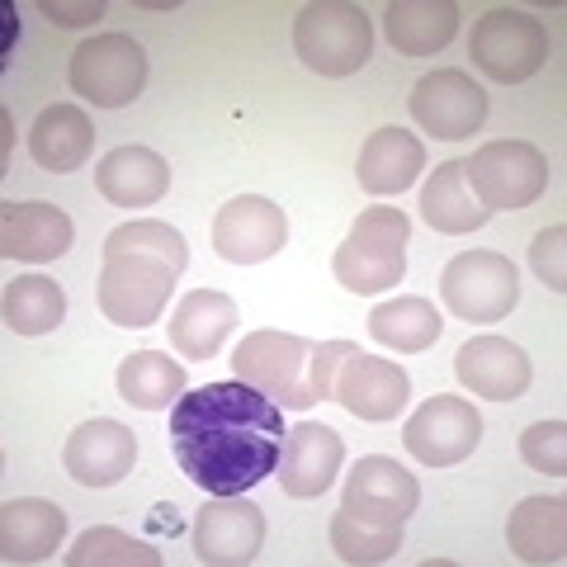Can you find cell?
Returning a JSON list of instances; mask_svg holds the SVG:
<instances>
[{"label": "cell", "instance_id": "cell-2", "mask_svg": "<svg viewBox=\"0 0 567 567\" xmlns=\"http://www.w3.org/2000/svg\"><path fill=\"white\" fill-rule=\"evenodd\" d=\"M293 52L298 62L317 76H354L369 58H374V24H369L364 6H346V0H317L303 6L293 20Z\"/></svg>", "mask_w": 567, "mask_h": 567}, {"label": "cell", "instance_id": "cell-11", "mask_svg": "<svg viewBox=\"0 0 567 567\" xmlns=\"http://www.w3.org/2000/svg\"><path fill=\"white\" fill-rule=\"evenodd\" d=\"M412 118L435 137H450V142L473 137L487 118V91L458 66L431 71L412 91Z\"/></svg>", "mask_w": 567, "mask_h": 567}, {"label": "cell", "instance_id": "cell-31", "mask_svg": "<svg viewBox=\"0 0 567 567\" xmlns=\"http://www.w3.org/2000/svg\"><path fill=\"white\" fill-rule=\"evenodd\" d=\"M331 548L341 554V563L374 567V563L398 558V548H402V525H369V520L350 516V511L341 506V511L331 516Z\"/></svg>", "mask_w": 567, "mask_h": 567}, {"label": "cell", "instance_id": "cell-38", "mask_svg": "<svg viewBox=\"0 0 567 567\" xmlns=\"http://www.w3.org/2000/svg\"><path fill=\"white\" fill-rule=\"evenodd\" d=\"M152 529H181V516H175V506H156V516H152Z\"/></svg>", "mask_w": 567, "mask_h": 567}, {"label": "cell", "instance_id": "cell-34", "mask_svg": "<svg viewBox=\"0 0 567 567\" xmlns=\"http://www.w3.org/2000/svg\"><path fill=\"white\" fill-rule=\"evenodd\" d=\"M520 458L535 473L563 477L567 473V425L563 421H539L520 435Z\"/></svg>", "mask_w": 567, "mask_h": 567}, {"label": "cell", "instance_id": "cell-20", "mask_svg": "<svg viewBox=\"0 0 567 567\" xmlns=\"http://www.w3.org/2000/svg\"><path fill=\"white\" fill-rule=\"evenodd\" d=\"M66 516L62 506L39 502V496H20V502L0 506V558L6 563H43L62 548Z\"/></svg>", "mask_w": 567, "mask_h": 567}, {"label": "cell", "instance_id": "cell-14", "mask_svg": "<svg viewBox=\"0 0 567 567\" xmlns=\"http://www.w3.org/2000/svg\"><path fill=\"white\" fill-rule=\"evenodd\" d=\"M454 374L473 398L516 402L525 398L535 369H529V354L516 341H506V336H473L454 354Z\"/></svg>", "mask_w": 567, "mask_h": 567}, {"label": "cell", "instance_id": "cell-36", "mask_svg": "<svg viewBox=\"0 0 567 567\" xmlns=\"http://www.w3.org/2000/svg\"><path fill=\"white\" fill-rule=\"evenodd\" d=\"M354 350L360 346H350V341H317V350H312V393H317V402H327L336 393V374H341V364Z\"/></svg>", "mask_w": 567, "mask_h": 567}, {"label": "cell", "instance_id": "cell-35", "mask_svg": "<svg viewBox=\"0 0 567 567\" xmlns=\"http://www.w3.org/2000/svg\"><path fill=\"white\" fill-rule=\"evenodd\" d=\"M563 246H567V227L563 223L544 227V233L535 237V246H529V265H535V275L544 279V289H554V293L567 289V256H563Z\"/></svg>", "mask_w": 567, "mask_h": 567}, {"label": "cell", "instance_id": "cell-4", "mask_svg": "<svg viewBox=\"0 0 567 567\" xmlns=\"http://www.w3.org/2000/svg\"><path fill=\"white\" fill-rule=\"evenodd\" d=\"M185 270H175L162 256H142V251H118L104 256V270L95 279L100 312L114 327H152L166 312L171 289Z\"/></svg>", "mask_w": 567, "mask_h": 567}, {"label": "cell", "instance_id": "cell-9", "mask_svg": "<svg viewBox=\"0 0 567 567\" xmlns=\"http://www.w3.org/2000/svg\"><path fill=\"white\" fill-rule=\"evenodd\" d=\"M402 445L406 454L425 468H450L483 445V416L473 412L468 398H445L435 393L431 402H421L412 421L402 425Z\"/></svg>", "mask_w": 567, "mask_h": 567}, {"label": "cell", "instance_id": "cell-21", "mask_svg": "<svg viewBox=\"0 0 567 567\" xmlns=\"http://www.w3.org/2000/svg\"><path fill=\"white\" fill-rule=\"evenodd\" d=\"M166 327H171V346L185 360H213L237 327V303L218 289H194L175 303Z\"/></svg>", "mask_w": 567, "mask_h": 567}, {"label": "cell", "instance_id": "cell-1", "mask_svg": "<svg viewBox=\"0 0 567 567\" xmlns=\"http://www.w3.org/2000/svg\"><path fill=\"white\" fill-rule=\"evenodd\" d=\"M284 412L251 383H204L171 406V450L194 487L208 496H241L270 473L284 454Z\"/></svg>", "mask_w": 567, "mask_h": 567}, {"label": "cell", "instance_id": "cell-10", "mask_svg": "<svg viewBox=\"0 0 567 567\" xmlns=\"http://www.w3.org/2000/svg\"><path fill=\"white\" fill-rule=\"evenodd\" d=\"M265 544V511L241 496H208L194 516V558L204 567H246Z\"/></svg>", "mask_w": 567, "mask_h": 567}, {"label": "cell", "instance_id": "cell-3", "mask_svg": "<svg viewBox=\"0 0 567 567\" xmlns=\"http://www.w3.org/2000/svg\"><path fill=\"white\" fill-rule=\"evenodd\" d=\"M312 350L317 341L289 331H251L233 350V374L241 383H251L256 393L284 402L289 412H308L317 402L312 393Z\"/></svg>", "mask_w": 567, "mask_h": 567}, {"label": "cell", "instance_id": "cell-37", "mask_svg": "<svg viewBox=\"0 0 567 567\" xmlns=\"http://www.w3.org/2000/svg\"><path fill=\"white\" fill-rule=\"evenodd\" d=\"M39 10L48 14V20H52V24H62V29L91 24V20H100V14H104V6H100V0H85V6H58V0H43V6H39Z\"/></svg>", "mask_w": 567, "mask_h": 567}, {"label": "cell", "instance_id": "cell-7", "mask_svg": "<svg viewBox=\"0 0 567 567\" xmlns=\"http://www.w3.org/2000/svg\"><path fill=\"white\" fill-rule=\"evenodd\" d=\"M468 58L483 76L502 81V85L529 81L548 62V29L539 20H529L525 10H511V6L487 10L483 20L473 24Z\"/></svg>", "mask_w": 567, "mask_h": 567}, {"label": "cell", "instance_id": "cell-12", "mask_svg": "<svg viewBox=\"0 0 567 567\" xmlns=\"http://www.w3.org/2000/svg\"><path fill=\"white\" fill-rule=\"evenodd\" d=\"M341 506L369 525H406L412 511L421 506V483H416V473H406L398 464V458L369 454L350 468Z\"/></svg>", "mask_w": 567, "mask_h": 567}, {"label": "cell", "instance_id": "cell-25", "mask_svg": "<svg viewBox=\"0 0 567 567\" xmlns=\"http://www.w3.org/2000/svg\"><path fill=\"white\" fill-rule=\"evenodd\" d=\"M91 147H95V128H91V118H85V110H76V104H48L29 128L33 162H39L43 171H52V175L81 171Z\"/></svg>", "mask_w": 567, "mask_h": 567}, {"label": "cell", "instance_id": "cell-26", "mask_svg": "<svg viewBox=\"0 0 567 567\" xmlns=\"http://www.w3.org/2000/svg\"><path fill=\"white\" fill-rule=\"evenodd\" d=\"M421 218L445 237H464V233H477L492 213L477 204V194L468 189V175H464V162H445L431 171V181L421 189Z\"/></svg>", "mask_w": 567, "mask_h": 567}, {"label": "cell", "instance_id": "cell-23", "mask_svg": "<svg viewBox=\"0 0 567 567\" xmlns=\"http://www.w3.org/2000/svg\"><path fill=\"white\" fill-rule=\"evenodd\" d=\"M95 185L118 208H147L171 189V166L152 147H114L95 166Z\"/></svg>", "mask_w": 567, "mask_h": 567}, {"label": "cell", "instance_id": "cell-13", "mask_svg": "<svg viewBox=\"0 0 567 567\" xmlns=\"http://www.w3.org/2000/svg\"><path fill=\"white\" fill-rule=\"evenodd\" d=\"M289 241V218L284 208L260 199V194H241V199L223 204L213 218V251L233 265H260L284 251Z\"/></svg>", "mask_w": 567, "mask_h": 567}, {"label": "cell", "instance_id": "cell-19", "mask_svg": "<svg viewBox=\"0 0 567 567\" xmlns=\"http://www.w3.org/2000/svg\"><path fill=\"white\" fill-rule=\"evenodd\" d=\"M425 171V147L416 133L406 128H379L369 133V142L360 147V189L374 194V199H388V194H402L416 185V175Z\"/></svg>", "mask_w": 567, "mask_h": 567}, {"label": "cell", "instance_id": "cell-28", "mask_svg": "<svg viewBox=\"0 0 567 567\" xmlns=\"http://www.w3.org/2000/svg\"><path fill=\"white\" fill-rule=\"evenodd\" d=\"M185 393V369L162 350H137L118 364V398L137 412H166Z\"/></svg>", "mask_w": 567, "mask_h": 567}, {"label": "cell", "instance_id": "cell-27", "mask_svg": "<svg viewBox=\"0 0 567 567\" xmlns=\"http://www.w3.org/2000/svg\"><path fill=\"white\" fill-rule=\"evenodd\" d=\"M440 331H445V322H440L431 298H421V293L388 298V303H379L374 312H369V336H374L379 346L398 350V354L431 350L440 341Z\"/></svg>", "mask_w": 567, "mask_h": 567}, {"label": "cell", "instance_id": "cell-5", "mask_svg": "<svg viewBox=\"0 0 567 567\" xmlns=\"http://www.w3.org/2000/svg\"><path fill=\"white\" fill-rule=\"evenodd\" d=\"M464 175H468V189L477 194V204L487 213H516V208H529L544 194L548 162H544L539 147L506 137V142L477 147L464 162Z\"/></svg>", "mask_w": 567, "mask_h": 567}, {"label": "cell", "instance_id": "cell-32", "mask_svg": "<svg viewBox=\"0 0 567 567\" xmlns=\"http://www.w3.org/2000/svg\"><path fill=\"white\" fill-rule=\"evenodd\" d=\"M66 567H162V554L114 525H95L66 548Z\"/></svg>", "mask_w": 567, "mask_h": 567}, {"label": "cell", "instance_id": "cell-22", "mask_svg": "<svg viewBox=\"0 0 567 567\" xmlns=\"http://www.w3.org/2000/svg\"><path fill=\"white\" fill-rule=\"evenodd\" d=\"M506 544L520 563L558 567L567 558V502L563 496H525L506 520Z\"/></svg>", "mask_w": 567, "mask_h": 567}, {"label": "cell", "instance_id": "cell-33", "mask_svg": "<svg viewBox=\"0 0 567 567\" xmlns=\"http://www.w3.org/2000/svg\"><path fill=\"white\" fill-rule=\"evenodd\" d=\"M118 251L162 256V260L175 265V270H185V265H189V246H185V237L175 233L171 223H162V218H137V223L114 227V233L104 237V256H118Z\"/></svg>", "mask_w": 567, "mask_h": 567}, {"label": "cell", "instance_id": "cell-15", "mask_svg": "<svg viewBox=\"0 0 567 567\" xmlns=\"http://www.w3.org/2000/svg\"><path fill=\"white\" fill-rule=\"evenodd\" d=\"M406 398H412L406 369L393 360H374V354H364V350H354L341 364L336 393H331V402H341L346 412L360 421H393L406 406Z\"/></svg>", "mask_w": 567, "mask_h": 567}, {"label": "cell", "instance_id": "cell-16", "mask_svg": "<svg viewBox=\"0 0 567 567\" xmlns=\"http://www.w3.org/2000/svg\"><path fill=\"white\" fill-rule=\"evenodd\" d=\"M341 464H346V440L322 421H298L279 454V487L298 496V502H312V496H322L336 483Z\"/></svg>", "mask_w": 567, "mask_h": 567}, {"label": "cell", "instance_id": "cell-30", "mask_svg": "<svg viewBox=\"0 0 567 567\" xmlns=\"http://www.w3.org/2000/svg\"><path fill=\"white\" fill-rule=\"evenodd\" d=\"M0 308H6V327L14 336H48L66 317V293L62 284L43 275H20L14 284H6V303Z\"/></svg>", "mask_w": 567, "mask_h": 567}, {"label": "cell", "instance_id": "cell-17", "mask_svg": "<svg viewBox=\"0 0 567 567\" xmlns=\"http://www.w3.org/2000/svg\"><path fill=\"white\" fill-rule=\"evenodd\" d=\"M133 458H137V440L128 425H118L110 416H95L71 431L66 450H62V464L66 473L76 477L81 487H114L133 473Z\"/></svg>", "mask_w": 567, "mask_h": 567}, {"label": "cell", "instance_id": "cell-6", "mask_svg": "<svg viewBox=\"0 0 567 567\" xmlns=\"http://www.w3.org/2000/svg\"><path fill=\"white\" fill-rule=\"evenodd\" d=\"M147 85V52L128 33H100L71 52V91L95 110L133 104Z\"/></svg>", "mask_w": 567, "mask_h": 567}, {"label": "cell", "instance_id": "cell-29", "mask_svg": "<svg viewBox=\"0 0 567 567\" xmlns=\"http://www.w3.org/2000/svg\"><path fill=\"white\" fill-rule=\"evenodd\" d=\"M331 270H336V284L350 293H383V289H393V284H402L406 251H398V246H374L364 237H346L336 246Z\"/></svg>", "mask_w": 567, "mask_h": 567}, {"label": "cell", "instance_id": "cell-8", "mask_svg": "<svg viewBox=\"0 0 567 567\" xmlns=\"http://www.w3.org/2000/svg\"><path fill=\"white\" fill-rule=\"evenodd\" d=\"M440 298L464 322H502L520 303V275L496 251H464L440 275Z\"/></svg>", "mask_w": 567, "mask_h": 567}, {"label": "cell", "instance_id": "cell-24", "mask_svg": "<svg viewBox=\"0 0 567 567\" xmlns=\"http://www.w3.org/2000/svg\"><path fill=\"white\" fill-rule=\"evenodd\" d=\"M383 33L402 58H431L454 43L458 6L454 0H393L383 10Z\"/></svg>", "mask_w": 567, "mask_h": 567}, {"label": "cell", "instance_id": "cell-18", "mask_svg": "<svg viewBox=\"0 0 567 567\" xmlns=\"http://www.w3.org/2000/svg\"><path fill=\"white\" fill-rule=\"evenodd\" d=\"M71 237L76 227L62 208L52 204H6L0 208V256L6 260H58L71 251Z\"/></svg>", "mask_w": 567, "mask_h": 567}]
</instances>
